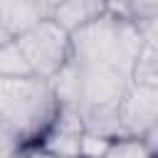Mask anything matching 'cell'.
<instances>
[{
	"instance_id": "7c38bea8",
	"label": "cell",
	"mask_w": 158,
	"mask_h": 158,
	"mask_svg": "<svg viewBox=\"0 0 158 158\" xmlns=\"http://www.w3.org/2000/svg\"><path fill=\"white\" fill-rule=\"evenodd\" d=\"M10 40H12V37H10V32L5 30V25H2V20H0V47H2V44H7Z\"/></svg>"
},
{
	"instance_id": "8992f818",
	"label": "cell",
	"mask_w": 158,
	"mask_h": 158,
	"mask_svg": "<svg viewBox=\"0 0 158 158\" xmlns=\"http://www.w3.org/2000/svg\"><path fill=\"white\" fill-rule=\"evenodd\" d=\"M109 5L94 2V0H69V2H54V15L52 20L69 35L84 30L94 20H99L106 12Z\"/></svg>"
},
{
	"instance_id": "277c9868",
	"label": "cell",
	"mask_w": 158,
	"mask_h": 158,
	"mask_svg": "<svg viewBox=\"0 0 158 158\" xmlns=\"http://www.w3.org/2000/svg\"><path fill=\"white\" fill-rule=\"evenodd\" d=\"M156 123H158V86L131 81L118 104L121 136L143 138Z\"/></svg>"
},
{
	"instance_id": "3957f363",
	"label": "cell",
	"mask_w": 158,
	"mask_h": 158,
	"mask_svg": "<svg viewBox=\"0 0 158 158\" xmlns=\"http://www.w3.org/2000/svg\"><path fill=\"white\" fill-rule=\"evenodd\" d=\"M20 49L25 52L32 74L52 81L69 62H72V35L64 32L54 20H44L30 32L15 37Z\"/></svg>"
},
{
	"instance_id": "52a82bcc",
	"label": "cell",
	"mask_w": 158,
	"mask_h": 158,
	"mask_svg": "<svg viewBox=\"0 0 158 158\" xmlns=\"http://www.w3.org/2000/svg\"><path fill=\"white\" fill-rule=\"evenodd\" d=\"M143 37H146V47H143V54L136 64L133 81L158 86V27L146 30Z\"/></svg>"
},
{
	"instance_id": "30bf717a",
	"label": "cell",
	"mask_w": 158,
	"mask_h": 158,
	"mask_svg": "<svg viewBox=\"0 0 158 158\" xmlns=\"http://www.w3.org/2000/svg\"><path fill=\"white\" fill-rule=\"evenodd\" d=\"M25 143L7 128V126H2L0 123V158H20L22 153H25Z\"/></svg>"
},
{
	"instance_id": "7a4b0ae2",
	"label": "cell",
	"mask_w": 158,
	"mask_h": 158,
	"mask_svg": "<svg viewBox=\"0 0 158 158\" xmlns=\"http://www.w3.org/2000/svg\"><path fill=\"white\" fill-rule=\"evenodd\" d=\"M59 101L47 79H0V123L7 126L27 148L37 146L54 126Z\"/></svg>"
},
{
	"instance_id": "9c48e42d",
	"label": "cell",
	"mask_w": 158,
	"mask_h": 158,
	"mask_svg": "<svg viewBox=\"0 0 158 158\" xmlns=\"http://www.w3.org/2000/svg\"><path fill=\"white\" fill-rule=\"evenodd\" d=\"M101 158H156L153 151L146 146L143 138H133V136H121L114 138L106 148V153Z\"/></svg>"
},
{
	"instance_id": "8fae6325",
	"label": "cell",
	"mask_w": 158,
	"mask_h": 158,
	"mask_svg": "<svg viewBox=\"0 0 158 158\" xmlns=\"http://www.w3.org/2000/svg\"><path fill=\"white\" fill-rule=\"evenodd\" d=\"M143 141H146V146L153 151V156L158 158V123H156V126H153V128L143 136Z\"/></svg>"
},
{
	"instance_id": "6da1fadb",
	"label": "cell",
	"mask_w": 158,
	"mask_h": 158,
	"mask_svg": "<svg viewBox=\"0 0 158 158\" xmlns=\"http://www.w3.org/2000/svg\"><path fill=\"white\" fill-rule=\"evenodd\" d=\"M143 47L146 37L138 25L109 5L99 20L72 35V62L109 67L133 81V72L143 54Z\"/></svg>"
},
{
	"instance_id": "5b68a950",
	"label": "cell",
	"mask_w": 158,
	"mask_h": 158,
	"mask_svg": "<svg viewBox=\"0 0 158 158\" xmlns=\"http://www.w3.org/2000/svg\"><path fill=\"white\" fill-rule=\"evenodd\" d=\"M54 2L47 0H0V20L10 37H20L44 20H52Z\"/></svg>"
},
{
	"instance_id": "ba28073f",
	"label": "cell",
	"mask_w": 158,
	"mask_h": 158,
	"mask_svg": "<svg viewBox=\"0 0 158 158\" xmlns=\"http://www.w3.org/2000/svg\"><path fill=\"white\" fill-rule=\"evenodd\" d=\"M25 77H35L32 67L20 44L10 40L7 44L0 47V79H25Z\"/></svg>"
}]
</instances>
